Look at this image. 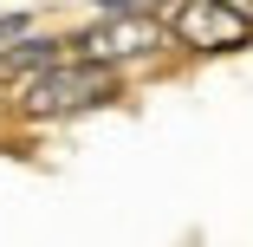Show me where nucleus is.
I'll use <instances>...</instances> for the list:
<instances>
[{"label": "nucleus", "mask_w": 253, "mask_h": 247, "mask_svg": "<svg viewBox=\"0 0 253 247\" xmlns=\"http://www.w3.org/2000/svg\"><path fill=\"white\" fill-rule=\"evenodd\" d=\"M111 98H117V72L111 65H97L84 52H65L45 72H33V78L13 85V117H26V124H65V117H84L97 104H111Z\"/></svg>", "instance_id": "nucleus-1"}, {"label": "nucleus", "mask_w": 253, "mask_h": 247, "mask_svg": "<svg viewBox=\"0 0 253 247\" xmlns=\"http://www.w3.org/2000/svg\"><path fill=\"white\" fill-rule=\"evenodd\" d=\"M169 46H175V39H169V20H156V13H97L84 33H72V52L111 65L117 78H124L130 65L163 59Z\"/></svg>", "instance_id": "nucleus-2"}, {"label": "nucleus", "mask_w": 253, "mask_h": 247, "mask_svg": "<svg viewBox=\"0 0 253 247\" xmlns=\"http://www.w3.org/2000/svg\"><path fill=\"white\" fill-rule=\"evenodd\" d=\"M169 39L182 52H240V46H253V20L227 0H175Z\"/></svg>", "instance_id": "nucleus-3"}, {"label": "nucleus", "mask_w": 253, "mask_h": 247, "mask_svg": "<svg viewBox=\"0 0 253 247\" xmlns=\"http://www.w3.org/2000/svg\"><path fill=\"white\" fill-rule=\"evenodd\" d=\"M72 52V39H59V33H39V26H26L13 46H0V85H20V78H33V72H45L52 59H65Z\"/></svg>", "instance_id": "nucleus-4"}, {"label": "nucleus", "mask_w": 253, "mask_h": 247, "mask_svg": "<svg viewBox=\"0 0 253 247\" xmlns=\"http://www.w3.org/2000/svg\"><path fill=\"white\" fill-rule=\"evenodd\" d=\"M97 13H163V7H175V0H91Z\"/></svg>", "instance_id": "nucleus-5"}, {"label": "nucleus", "mask_w": 253, "mask_h": 247, "mask_svg": "<svg viewBox=\"0 0 253 247\" xmlns=\"http://www.w3.org/2000/svg\"><path fill=\"white\" fill-rule=\"evenodd\" d=\"M33 26V13H0V46H7V39H20Z\"/></svg>", "instance_id": "nucleus-6"}, {"label": "nucleus", "mask_w": 253, "mask_h": 247, "mask_svg": "<svg viewBox=\"0 0 253 247\" xmlns=\"http://www.w3.org/2000/svg\"><path fill=\"white\" fill-rule=\"evenodd\" d=\"M227 7H240V13H247V20H253V0H227Z\"/></svg>", "instance_id": "nucleus-7"}]
</instances>
